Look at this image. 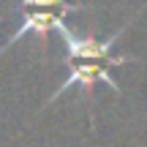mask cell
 Returning a JSON list of instances; mask_svg holds the SVG:
<instances>
[{
	"mask_svg": "<svg viewBox=\"0 0 147 147\" xmlns=\"http://www.w3.org/2000/svg\"><path fill=\"white\" fill-rule=\"evenodd\" d=\"M60 25H63V14H60V11H27L25 19H22V25L11 33V38L0 47V52H5V49H8L14 41H19L25 33H38V38L44 41L47 33L49 30H57Z\"/></svg>",
	"mask_w": 147,
	"mask_h": 147,
	"instance_id": "obj_3",
	"label": "cell"
},
{
	"mask_svg": "<svg viewBox=\"0 0 147 147\" xmlns=\"http://www.w3.org/2000/svg\"><path fill=\"white\" fill-rule=\"evenodd\" d=\"M63 63H65V68H68V76H65L63 82L55 87V93L47 98V104L57 101L68 87H74V84H82L84 90H93V84L104 82V84H109L117 95H123V87L115 82L109 65H104V63H90V60H65V57H63ZM47 104H44V106H47Z\"/></svg>",
	"mask_w": 147,
	"mask_h": 147,
	"instance_id": "obj_2",
	"label": "cell"
},
{
	"mask_svg": "<svg viewBox=\"0 0 147 147\" xmlns=\"http://www.w3.org/2000/svg\"><path fill=\"white\" fill-rule=\"evenodd\" d=\"M136 16H139V11L120 27V30H115L112 36H106V38H98V36H82V33L71 30V27L63 22V25L57 27V33L63 36L65 49H68L65 60H90V63H104V65H109V68H112V65H123V63H134V60H139V57H128V55H112L115 41L128 30V25H131Z\"/></svg>",
	"mask_w": 147,
	"mask_h": 147,
	"instance_id": "obj_1",
	"label": "cell"
},
{
	"mask_svg": "<svg viewBox=\"0 0 147 147\" xmlns=\"http://www.w3.org/2000/svg\"><path fill=\"white\" fill-rule=\"evenodd\" d=\"M30 11H60V14H68V11H87L90 5L84 3H68V0H22Z\"/></svg>",
	"mask_w": 147,
	"mask_h": 147,
	"instance_id": "obj_4",
	"label": "cell"
}]
</instances>
